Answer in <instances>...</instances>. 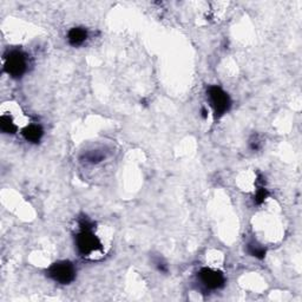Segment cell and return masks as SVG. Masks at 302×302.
<instances>
[{
	"label": "cell",
	"instance_id": "obj_8",
	"mask_svg": "<svg viewBox=\"0 0 302 302\" xmlns=\"http://www.w3.org/2000/svg\"><path fill=\"white\" fill-rule=\"evenodd\" d=\"M0 127L5 133H16L17 130H18V125H17L11 113L9 115L6 112L2 113V116H0Z\"/></svg>",
	"mask_w": 302,
	"mask_h": 302
},
{
	"label": "cell",
	"instance_id": "obj_5",
	"mask_svg": "<svg viewBox=\"0 0 302 302\" xmlns=\"http://www.w3.org/2000/svg\"><path fill=\"white\" fill-rule=\"evenodd\" d=\"M199 280L202 286L207 289L216 290L220 289L226 283V278L224 275L220 270L213 269V268H202L199 273Z\"/></svg>",
	"mask_w": 302,
	"mask_h": 302
},
{
	"label": "cell",
	"instance_id": "obj_3",
	"mask_svg": "<svg viewBox=\"0 0 302 302\" xmlns=\"http://www.w3.org/2000/svg\"><path fill=\"white\" fill-rule=\"evenodd\" d=\"M48 275L60 284H69L76 278V268L70 261H59L48 269Z\"/></svg>",
	"mask_w": 302,
	"mask_h": 302
},
{
	"label": "cell",
	"instance_id": "obj_12",
	"mask_svg": "<svg viewBox=\"0 0 302 302\" xmlns=\"http://www.w3.org/2000/svg\"><path fill=\"white\" fill-rule=\"evenodd\" d=\"M202 116L204 118H207V109H202Z\"/></svg>",
	"mask_w": 302,
	"mask_h": 302
},
{
	"label": "cell",
	"instance_id": "obj_6",
	"mask_svg": "<svg viewBox=\"0 0 302 302\" xmlns=\"http://www.w3.org/2000/svg\"><path fill=\"white\" fill-rule=\"evenodd\" d=\"M23 136L28 142L31 143H38L42 139L43 135H44V130L39 124H29L28 126H25L23 129Z\"/></svg>",
	"mask_w": 302,
	"mask_h": 302
},
{
	"label": "cell",
	"instance_id": "obj_10",
	"mask_svg": "<svg viewBox=\"0 0 302 302\" xmlns=\"http://www.w3.org/2000/svg\"><path fill=\"white\" fill-rule=\"evenodd\" d=\"M267 196H268V191L266 188L258 187L256 190V195H255V202H256L257 204L263 203L264 200L267 199Z\"/></svg>",
	"mask_w": 302,
	"mask_h": 302
},
{
	"label": "cell",
	"instance_id": "obj_11",
	"mask_svg": "<svg viewBox=\"0 0 302 302\" xmlns=\"http://www.w3.org/2000/svg\"><path fill=\"white\" fill-rule=\"evenodd\" d=\"M155 264H156L157 269H159L160 271H162V273H167V271H168V266H167L166 263L163 262V261L156 260L155 261Z\"/></svg>",
	"mask_w": 302,
	"mask_h": 302
},
{
	"label": "cell",
	"instance_id": "obj_4",
	"mask_svg": "<svg viewBox=\"0 0 302 302\" xmlns=\"http://www.w3.org/2000/svg\"><path fill=\"white\" fill-rule=\"evenodd\" d=\"M5 71L13 78H20L28 70V58L22 51L15 50L5 58Z\"/></svg>",
	"mask_w": 302,
	"mask_h": 302
},
{
	"label": "cell",
	"instance_id": "obj_9",
	"mask_svg": "<svg viewBox=\"0 0 302 302\" xmlns=\"http://www.w3.org/2000/svg\"><path fill=\"white\" fill-rule=\"evenodd\" d=\"M248 253L257 258H263L264 255H266V249L260 244L249 243L248 244Z\"/></svg>",
	"mask_w": 302,
	"mask_h": 302
},
{
	"label": "cell",
	"instance_id": "obj_1",
	"mask_svg": "<svg viewBox=\"0 0 302 302\" xmlns=\"http://www.w3.org/2000/svg\"><path fill=\"white\" fill-rule=\"evenodd\" d=\"M93 223L88 219H80L78 233L76 235V246L82 256L92 257L95 254L103 253V243L93 231Z\"/></svg>",
	"mask_w": 302,
	"mask_h": 302
},
{
	"label": "cell",
	"instance_id": "obj_2",
	"mask_svg": "<svg viewBox=\"0 0 302 302\" xmlns=\"http://www.w3.org/2000/svg\"><path fill=\"white\" fill-rule=\"evenodd\" d=\"M207 95L209 98L210 106L213 107L214 115L216 118L222 117L224 113L229 111L231 106L230 97L228 96V93L224 91L223 89H221L217 85H211L207 89Z\"/></svg>",
	"mask_w": 302,
	"mask_h": 302
},
{
	"label": "cell",
	"instance_id": "obj_7",
	"mask_svg": "<svg viewBox=\"0 0 302 302\" xmlns=\"http://www.w3.org/2000/svg\"><path fill=\"white\" fill-rule=\"evenodd\" d=\"M88 39V31L83 28H73L68 33V40L72 46H80Z\"/></svg>",
	"mask_w": 302,
	"mask_h": 302
}]
</instances>
